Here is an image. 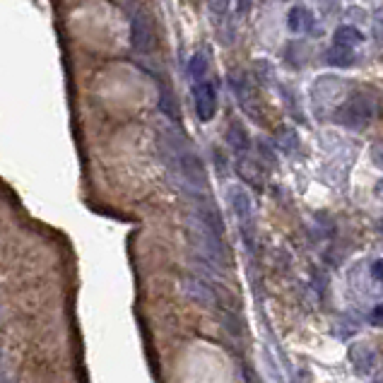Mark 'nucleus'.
Instances as JSON below:
<instances>
[{"mask_svg":"<svg viewBox=\"0 0 383 383\" xmlns=\"http://www.w3.org/2000/svg\"><path fill=\"white\" fill-rule=\"evenodd\" d=\"M364 43V34L355 27V24H340L333 34V46H340V48H355Z\"/></svg>","mask_w":383,"mask_h":383,"instance_id":"11","label":"nucleus"},{"mask_svg":"<svg viewBox=\"0 0 383 383\" xmlns=\"http://www.w3.org/2000/svg\"><path fill=\"white\" fill-rule=\"evenodd\" d=\"M369 321L371 326H383V304H379V306H374V311L369 313Z\"/></svg>","mask_w":383,"mask_h":383,"instance_id":"20","label":"nucleus"},{"mask_svg":"<svg viewBox=\"0 0 383 383\" xmlns=\"http://www.w3.org/2000/svg\"><path fill=\"white\" fill-rule=\"evenodd\" d=\"M130 46L137 53H147L152 48V22L145 10H137L130 17Z\"/></svg>","mask_w":383,"mask_h":383,"instance_id":"9","label":"nucleus"},{"mask_svg":"<svg viewBox=\"0 0 383 383\" xmlns=\"http://www.w3.org/2000/svg\"><path fill=\"white\" fill-rule=\"evenodd\" d=\"M277 140H279V145H282V150H289V147H297L299 145L297 132H294L292 128H282V130L277 132Z\"/></svg>","mask_w":383,"mask_h":383,"instance_id":"17","label":"nucleus"},{"mask_svg":"<svg viewBox=\"0 0 383 383\" xmlns=\"http://www.w3.org/2000/svg\"><path fill=\"white\" fill-rule=\"evenodd\" d=\"M227 142L234 147V152H237L239 157L244 155V152H248V137L246 132H244V126L242 124H229L227 126Z\"/></svg>","mask_w":383,"mask_h":383,"instance_id":"13","label":"nucleus"},{"mask_svg":"<svg viewBox=\"0 0 383 383\" xmlns=\"http://www.w3.org/2000/svg\"><path fill=\"white\" fill-rule=\"evenodd\" d=\"M287 24L294 34H308V32H313L316 17H313V12L306 8V5H294L287 14Z\"/></svg>","mask_w":383,"mask_h":383,"instance_id":"10","label":"nucleus"},{"mask_svg":"<svg viewBox=\"0 0 383 383\" xmlns=\"http://www.w3.org/2000/svg\"><path fill=\"white\" fill-rule=\"evenodd\" d=\"M246 383H255V379H253V376H248V374H246Z\"/></svg>","mask_w":383,"mask_h":383,"instance_id":"22","label":"nucleus"},{"mask_svg":"<svg viewBox=\"0 0 383 383\" xmlns=\"http://www.w3.org/2000/svg\"><path fill=\"white\" fill-rule=\"evenodd\" d=\"M181 292L188 299H193V302L203 304V306H217V302H219L213 284L203 277H195V275L181 277Z\"/></svg>","mask_w":383,"mask_h":383,"instance_id":"8","label":"nucleus"},{"mask_svg":"<svg viewBox=\"0 0 383 383\" xmlns=\"http://www.w3.org/2000/svg\"><path fill=\"white\" fill-rule=\"evenodd\" d=\"M161 109H164L166 116H176V104L169 90H161Z\"/></svg>","mask_w":383,"mask_h":383,"instance_id":"18","label":"nucleus"},{"mask_svg":"<svg viewBox=\"0 0 383 383\" xmlns=\"http://www.w3.org/2000/svg\"><path fill=\"white\" fill-rule=\"evenodd\" d=\"M355 51L350 48H340V46H333L331 51L326 53V63L328 66H335V68H350L355 66Z\"/></svg>","mask_w":383,"mask_h":383,"instance_id":"14","label":"nucleus"},{"mask_svg":"<svg viewBox=\"0 0 383 383\" xmlns=\"http://www.w3.org/2000/svg\"><path fill=\"white\" fill-rule=\"evenodd\" d=\"M347 82L340 80V77L335 75H323L318 77L316 82H313L311 87V104H313V111L316 114H323V111H328V114H335V109L342 104V101L347 99L345 97V90H347Z\"/></svg>","mask_w":383,"mask_h":383,"instance_id":"3","label":"nucleus"},{"mask_svg":"<svg viewBox=\"0 0 383 383\" xmlns=\"http://www.w3.org/2000/svg\"><path fill=\"white\" fill-rule=\"evenodd\" d=\"M208 58L203 56V53H193L190 56V63H188V75L195 80V85L198 82H205V75H208Z\"/></svg>","mask_w":383,"mask_h":383,"instance_id":"15","label":"nucleus"},{"mask_svg":"<svg viewBox=\"0 0 383 383\" xmlns=\"http://www.w3.org/2000/svg\"><path fill=\"white\" fill-rule=\"evenodd\" d=\"M379 114V101L371 95L364 92H355L350 95L333 114V121L342 128H350V130H364L371 121Z\"/></svg>","mask_w":383,"mask_h":383,"instance_id":"2","label":"nucleus"},{"mask_svg":"<svg viewBox=\"0 0 383 383\" xmlns=\"http://www.w3.org/2000/svg\"><path fill=\"white\" fill-rule=\"evenodd\" d=\"M229 87H232L234 97H237V101L242 104V109L251 116L255 124H263V119H260V106H258V101H255L251 85H248V75L234 70L232 75H229Z\"/></svg>","mask_w":383,"mask_h":383,"instance_id":"5","label":"nucleus"},{"mask_svg":"<svg viewBox=\"0 0 383 383\" xmlns=\"http://www.w3.org/2000/svg\"><path fill=\"white\" fill-rule=\"evenodd\" d=\"M255 72H258V80L263 82V85H273V82H275V70H273V66H270V63L258 61V63H255Z\"/></svg>","mask_w":383,"mask_h":383,"instance_id":"16","label":"nucleus"},{"mask_svg":"<svg viewBox=\"0 0 383 383\" xmlns=\"http://www.w3.org/2000/svg\"><path fill=\"white\" fill-rule=\"evenodd\" d=\"M227 200H229V208H232L234 217L239 219L242 224V232L244 239H246L248 246H255V213H253V203H251V195L248 190H244L242 186H229L227 188Z\"/></svg>","mask_w":383,"mask_h":383,"instance_id":"4","label":"nucleus"},{"mask_svg":"<svg viewBox=\"0 0 383 383\" xmlns=\"http://www.w3.org/2000/svg\"><path fill=\"white\" fill-rule=\"evenodd\" d=\"M232 8H234V5H229V3H210L208 5L210 19H213V27H215L219 41H222L224 46L234 43V34H237V32H234Z\"/></svg>","mask_w":383,"mask_h":383,"instance_id":"6","label":"nucleus"},{"mask_svg":"<svg viewBox=\"0 0 383 383\" xmlns=\"http://www.w3.org/2000/svg\"><path fill=\"white\" fill-rule=\"evenodd\" d=\"M369 273H371V277H374L376 282H383V258H379V260H374V263H371Z\"/></svg>","mask_w":383,"mask_h":383,"instance_id":"19","label":"nucleus"},{"mask_svg":"<svg viewBox=\"0 0 383 383\" xmlns=\"http://www.w3.org/2000/svg\"><path fill=\"white\" fill-rule=\"evenodd\" d=\"M161 155H164L166 169H169L174 184L184 190L186 195H190V200H203L210 198L208 195V174L205 166L200 161V157L195 155L193 145H188L181 132H164L161 135Z\"/></svg>","mask_w":383,"mask_h":383,"instance_id":"1","label":"nucleus"},{"mask_svg":"<svg viewBox=\"0 0 383 383\" xmlns=\"http://www.w3.org/2000/svg\"><path fill=\"white\" fill-rule=\"evenodd\" d=\"M193 106L195 116L200 121H213L217 114V90H215L213 82H198L193 85Z\"/></svg>","mask_w":383,"mask_h":383,"instance_id":"7","label":"nucleus"},{"mask_svg":"<svg viewBox=\"0 0 383 383\" xmlns=\"http://www.w3.org/2000/svg\"><path fill=\"white\" fill-rule=\"evenodd\" d=\"M350 360H352V364H355V369H357V374H369L371 369H374V362H376V357H374V352H371V347H366V345H355L350 350Z\"/></svg>","mask_w":383,"mask_h":383,"instance_id":"12","label":"nucleus"},{"mask_svg":"<svg viewBox=\"0 0 383 383\" xmlns=\"http://www.w3.org/2000/svg\"><path fill=\"white\" fill-rule=\"evenodd\" d=\"M381 232H383V222H381Z\"/></svg>","mask_w":383,"mask_h":383,"instance_id":"23","label":"nucleus"},{"mask_svg":"<svg viewBox=\"0 0 383 383\" xmlns=\"http://www.w3.org/2000/svg\"><path fill=\"white\" fill-rule=\"evenodd\" d=\"M376 195H379V198H383V179L379 181V184H376Z\"/></svg>","mask_w":383,"mask_h":383,"instance_id":"21","label":"nucleus"}]
</instances>
